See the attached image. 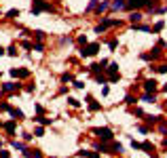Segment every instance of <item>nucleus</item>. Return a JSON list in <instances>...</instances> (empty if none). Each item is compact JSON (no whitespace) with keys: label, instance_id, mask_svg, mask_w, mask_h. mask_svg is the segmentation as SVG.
I'll use <instances>...</instances> for the list:
<instances>
[{"label":"nucleus","instance_id":"nucleus-1","mask_svg":"<svg viewBox=\"0 0 167 158\" xmlns=\"http://www.w3.org/2000/svg\"><path fill=\"white\" fill-rule=\"evenodd\" d=\"M42 11L53 13L55 9H53V4L47 2V0H32V15H38V13H42Z\"/></svg>","mask_w":167,"mask_h":158},{"label":"nucleus","instance_id":"nucleus-2","mask_svg":"<svg viewBox=\"0 0 167 158\" xmlns=\"http://www.w3.org/2000/svg\"><path fill=\"white\" fill-rule=\"evenodd\" d=\"M93 133L98 135V137H100L102 141H112V137H114V135H112V131H110L108 127H95V129H93Z\"/></svg>","mask_w":167,"mask_h":158},{"label":"nucleus","instance_id":"nucleus-3","mask_svg":"<svg viewBox=\"0 0 167 158\" xmlns=\"http://www.w3.org/2000/svg\"><path fill=\"white\" fill-rule=\"evenodd\" d=\"M98 51H100V44L91 42V44H85V47L81 49V55L83 57H93V55H98Z\"/></svg>","mask_w":167,"mask_h":158},{"label":"nucleus","instance_id":"nucleus-4","mask_svg":"<svg viewBox=\"0 0 167 158\" xmlns=\"http://www.w3.org/2000/svg\"><path fill=\"white\" fill-rule=\"evenodd\" d=\"M142 7H148V0H127L125 2V9H129V11H135Z\"/></svg>","mask_w":167,"mask_h":158},{"label":"nucleus","instance_id":"nucleus-5","mask_svg":"<svg viewBox=\"0 0 167 158\" xmlns=\"http://www.w3.org/2000/svg\"><path fill=\"white\" fill-rule=\"evenodd\" d=\"M112 26H118V21H116V19H104L102 23L95 28V32L102 34V32H106V30H108V28H112Z\"/></svg>","mask_w":167,"mask_h":158},{"label":"nucleus","instance_id":"nucleus-6","mask_svg":"<svg viewBox=\"0 0 167 158\" xmlns=\"http://www.w3.org/2000/svg\"><path fill=\"white\" fill-rule=\"evenodd\" d=\"M157 84H159V82H157L154 78H148V80H144V91H146V93H157V89H159Z\"/></svg>","mask_w":167,"mask_h":158},{"label":"nucleus","instance_id":"nucleus-7","mask_svg":"<svg viewBox=\"0 0 167 158\" xmlns=\"http://www.w3.org/2000/svg\"><path fill=\"white\" fill-rule=\"evenodd\" d=\"M11 76H15V78H28L30 76V70H26V67H13Z\"/></svg>","mask_w":167,"mask_h":158},{"label":"nucleus","instance_id":"nucleus-8","mask_svg":"<svg viewBox=\"0 0 167 158\" xmlns=\"http://www.w3.org/2000/svg\"><path fill=\"white\" fill-rule=\"evenodd\" d=\"M87 105H89V110H91V112H100V110H102V105L95 101L91 95H87Z\"/></svg>","mask_w":167,"mask_h":158},{"label":"nucleus","instance_id":"nucleus-9","mask_svg":"<svg viewBox=\"0 0 167 158\" xmlns=\"http://www.w3.org/2000/svg\"><path fill=\"white\" fill-rule=\"evenodd\" d=\"M161 49H163V47H154L152 53H144V55H142V59H146V61H148V59H157V57L161 55Z\"/></svg>","mask_w":167,"mask_h":158},{"label":"nucleus","instance_id":"nucleus-10","mask_svg":"<svg viewBox=\"0 0 167 158\" xmlns=\"http://www.w3.org/2000/svg\"><path fill=\"white\" fill-rule=\"evenodd\" d=\"M19 86H21V84H17V82H4V84H2V91H4V93L19 91Z\"/></svg>","mask_w":167,"mask_h":158},{"label":"nucleus","instance_id":"nucleus-11","mask_svg":"<svg viewBox=\"0 0 167 158\" xmlns=\"http://www.w3.org/2000/svg\"><path fill=\"white\" fill-rule=\"evenodd\" d=\"M9 114H11L15 120H21V118H23V112H21V110H17V108H13V105L9 108Z\"/></svg>","mask_w":167,"mask_h":158},{"label":"nucleus","instance_id":"nucleus-12","mask_svg":"<svg viewBox=\"0 0 167 158\" xmlns=\"http://www.w3.org/2000/svg\"><path fill=\"white\" fill-rule=\"evenodd\" d=\"M78 156H81V158H100V152H98V150H95V152H85V150H81Z\"/></svg>","mask_w":167,"mask_h":158},{"label":"nucleus","instance_id":"nucleus-13","mask_svg":"<svg viewBox=\"0 0 167 158\" xmlns=\"http://www.w3.org/2000/svg\"><path fill=\"white\" fill-rule=\"evenodd\" d=\"M2 127H4V131H7L9 135H15V120H9V122H4Z\"/></svg>","mask_w":167,"mask_h":158},{"label":"nucleus","instance_id":"nucleus-14","mask_svg":"<svg viewBox=\"0 0 167 158\" xmlns=\"http://www.w3.org/2000/svg\"><path fill=\"white\" fill-rule=\"evenodd\" d=\"M129 21H131V23H140V21H142V13L133 11V13L129 15Z\"/></svg>","mask_w":167,"mask_h":158},{"label":"nucleus","instance_id":"nucleus-15","mask_svg":"<svg viewBox=\"0 0 167 158\" xmlns=\"http://www.w3.org/2000/svg\"><path fill=\"white\" fill-rule=\"evenodd\" d=\"M142 150H144L148 156H150V154H154V148H152V143H150V141H144V143H142Z\"/></svg>","mask_w":167,"mask_h":158},{"label":"nucleus","instance_id":"nucleus-16","mask_svg":"<svg viewBox=\"0 0 167 158\" xmlns=\"http://www.w3.org/2000/svg\"><path fill=\"white\" fill-rule=\"evenodd\" d=\"M28 158H42V152L40 150H30V152H23Z\"/></svg>","mask_w":167,"mask_h":158},{"label":"nucleus","instance_id":"nucleus-17","mask_svg":"<svg viewBox=\"0 0 167 158\" xmlns=\"http://www.w3.org/2000/svg\"><path fill=\"white\" fill-rule=\"evenodd\" d=\"M142 101H146V103H154V101H157V97H154V93H144Z\"/></svg>","mask_w":167,"mask_h":158},{"label":"nucleus","instance_id":"nucleus-18","mask_svg":"<svg viewBox=\"0 0 167 158\" xmlns=\"http://www.w3.org/2000/svg\"><path fill=\"white\" fill-rule=\"evenodd\" d=\"M106 72H108V76H110V74H116V72H118V63H108Z\"/></svg>","mask_w":167,"mask_h":158},{"label":"nucleus","instance_id":"nucleus-19","mask_svg":"<svg viewBox=\"0 0 167 158\" xmlns=\"http://www.w3.org/2000/svg\"><path fill=\"white\" fill-rule=\"evenodd\" d=\"M34 120H36V122H40V124H51V122H53V120H51V118H44V116H42V114H38V116H36V118H34Z\"/></svg>","mask_w":167,"mask_h":158},{"label":"nucleus","instance_id":"nucleus-20","mask_svg":"<svg viewBox=\"0 0 167 158\" xmlns=\"http://www.w3.org/2000/svg\"><path fill=\"white\" fill-rule=\"evenodd\" d=\"M112 9H114V11L125 9V0H114V2H112Z\"/></svg>","mask_w":167,"mask_h":158},{"label":"nucleus","instance_id":"nucleus-21","mask_svg":"<svg viewBox=\"0 0 167 158\" xmlns=\"http://www.w3.org/2000/svg\"><path fill=\"white\" fill-rule=\"evenodd\" d=\"M89 70H91L93 74H100V70H104V65H102V63H93V65L89 67Z\"/></svg>","mask_w":167,"mask_h":158},{"label":"nucleus","instance_id":"nucleus-22","mask_svg":"<svg viewBox=\"0 0 167 158\" xmlns=\"http://www.w3.org/2000/svg\"><path fill=\"white\" fill-rule=\"evenodd\" d=\"M121 152H123V146L121 143H112V152L110 154H121Z\"/></svg>","mask_w":167,"mask_h":158},{"label":"nucleus","instance_id":"nucleus-23","mask_svg":"<svg viewBox=\"0 0 167 158\" xmlns=\"http://www.w3.org/2000/svg\"><path fill=\"white\" fill-rule=\"evenodd\" d=\"M108 9V2H100V4H95V13H102Z\"/></svg>","mask_w":167,"mask_h":158},{"label":"nucleus","instance_id":"nucleus-24","mask_svg":"<svg viewBox=\"0 0 167 158\" xmlns=\"http://www.w3.org/2000/svg\"><path fill=\"white\" fill-rule=\"evenodd\" d=\"M7 17H9V19H15V17H19V9H11V11L7 13Z\"/></svg>","mask_w":167,"mask_h":158},{"label":"nucleus","instance_id":"nucleus-25","mask_svg":"<svg viewBox=\"0 0 167 158\" xmlns=\"http://www.w3.org/2000/svg\"><path fill=\"white\" fill-rule=\"evenodd\" d=\"M154 70H157L159 74H167V63H161V65H157Z\"/></svg>","mask_w":167,"mask_h":158},{"label":"nucleus","instance_id":"nucleus-26","mask_svg":"<svg viewBox=\"0 0 167 158\" xmlns=\"http://www.w3.org/2000/svg\"><path fill=\"white\" fill-rule=\"evenodd\" d=\"M165 28V21H157V23H154V28H152V32H161Z\"/></svg>","mask_w":167,"mask_h":158},{"label":"nucleus","instance_id":"nucleus-27","mask_svg":"<svg viewBox=\"0 0 167 158\" xmlns=\"http://www.w3.org/2000/svg\"><path fill=\"white\" fill-rule=\"evenodd\" d=\"M68 103L72 105V108H81V101H78V99H74V97H68Z\"/></svg>","mask_w":167,"mask_h":158},{"label":"nucleus","instance_id":"nucleus-28","mask_svg":"<svg viewBox=\"0 0 167 158\" xmlns=\"http://www.w3.org/2000/svg\"><path fill=\"white\" fill-rule=\"evenodd\" d=\"M13 148L19 150V152H26V143H19V141H13Z\"/></svg>","mask_w":167,"mask_h":158},{"label":"nucleus","instance_id":"nucleus-29","mask_svg":"<svg viewBox=\"0 0 167 158\" xmlns=\"http://www.w3.org/2000/svg\"><path fill=\"white\" fill-rule=\"evenodd\" d=\"M72 80H74V78H72V74H68V72H66V74H61V82H72Z\"/></svg>","mask_w":167,"mask_h":158},{"label":"nucleus","instance_id":"nucleus-30","mask_svg":"<svg viewBox=\"0 0 167 158\" xmlns=\"http://www.w3.org/2000/svg\"><path fill=\"white\" fill-rule=\"evenodd\" d=\"M125 103H127V105H133V103H135V97H133V95H127V97H125Z\"/></svg>","mask_w":167,"mask_h":158},{"label":"nucleus","instance_id":"nucleus-31","mask_svg":"<svg viewBox=\"0 0 167 158\" xmlns=\"http://www.w3.org/2000/svg\"><path fill=\"white\" fill-rule=\"evenodd\" d=\"M9 108H11V105H9L7 101H0V112H9Z\"/></svg>","mask_w":167,"mask_h":158},{"label":"nucleus","instance_id":"nucleus-32","mask_svg":"<svg viewBox=\"0 0 167 158\" xmlns=\"http://www.w3.org/2000/svg\"><path fill=\"white\" fill-rule=\"evenodd\" d=\"M34 135H36V137H42V135H44V129H42V127H38V129L34 131Z\"/></svg>","mask_w":167,"mask_h":158},{"label":"nucleus","instance_id":"nucleus-33","mask_svg":"<svg viewBox=\"0 0 167 158\" xmlns=\"http://www.w3.org/2000/svg\"><path fill=\"white\" fill-rule=\"evenodd\" d=\"M118 78H121V76H118V72H116V74H110V76H108V80H110V82H116Z\"/></svg>","mask_w":167,"mask_h":158},{"label":"nucleus","instance_id":"nucleus-34","mask_svg":"<svg viewBox=\"0 0 167 158\" xmlns=\"http://www.w3.org/2000/svg\"><path fill=\"white\" fill-rule=\"evenodd\" d=\"M34 36H36L38 40H42V38H44V32H42V30H36V32H34Z\"/></svg>","mask_w":167,"mask_h":158},{"label":"nucleus","instance_id":"nucleus-35","mask_svg":"<svg viewBox=\"0 0 167 158\" xmlns=\"http://www.w3.org/2000/svg\"><path fill=\"white\" fill-rule=\"evenodd\" d=\"M7 53H9L11 57H15V55H17V49H15V47H9V49H7Z\"/></svg>","mask_w":167,"mask_h":158},{"label":"nucleus","instance_id":"nucleus-36","mask_svg":"<svg viewBox=\"0 0 167 158\" xmlns=\"http://www.w3.org/2000/svg\"><path fill=\"white\" fill-rule=\"evenodd\" d=\"M108 47H110V49H112V51H114V49H116V47H118V40H110V42H108Z\"/></svg>","mask_w":167,"mask_h":158},{"label":"nucleus","instance_id":"nucleus-37","mask_svg":"<svg viewBox=\"0 0 167 158\" xmlns=\"http://www.w3.org/2000/svg\"><path fill=\"white\" fill-rule=\"evenodd\" d=\"M95 80H98V82H102V84H106V78H104L102 74H95Z\"/></svg>","mask_w":167,"mask_h":158},{"label":"nucleus","instance_id":"nucleus-38","mask_svg":"<svg viewBox=\"0 0 167 158\" xmlns=\"http://www.w3.org/2000/svg\"><path fill=\"white\" fill-rule=\"evenodd\" d=\"M78 44H83V47H85V44H87V36H78Z\"/></svg>","mask_w":167,"mask_h":158},{"label":"nucleus","instance_id":"nucleus-39","mask_svg":"<svg viewBox=\"0 0 167 158\" xmlns=\"http://www.w3.org/2000/svg\"><path fill=\"white\" fill-rule=\"evenodd\" d=\"M131 148H133V150H142V143H137V141H131Z\"/></svg>","mask_w":167,"mask_h":158},{"label":"nucleus","instance_id":"nucleus-40","mask_svg":"<svg viewBox=\"0 0 167 158\" xmlns=\"http://www.w3.org/2000/svg\"><path fill=\"white\" fill-rule=\"evenodd\" d=\"M108 93H110V89H108V84H104L102 86V95H108Z\"/></svg>","mask_w":167,"mask_h":158},{"label":"nucleus","instance_id":"nucleus-41","mask_svg":"<svg viewBox=\"0 0 167 158\" xmlns=\"http://www.w3.org/2000/svg\"><path fill=\"white\" fill-rule=\"evenodd\" d=\"M21 47H23V49H32V44H30L28 40H23V42H21Z\"/></svg>","mask_w":167,"mask_h":158},{"label":"nucleus","instance_id":"nucleus-42","mask_svg":"<svg viewBox=\"0 0 167 158\" xmlns=\"http://www.w3.org/2000/svg\"><path fill=\"white\" fill-rule=\"evenodd\" d=\"M9 156H11L9 152H4V150H0V158H9Z\"/></svg>","mask_w":167,"mask_h":158},{"label":"nucleus","instance_id":"nucleus-43","mask_svg":"<svg viewBox=\"0 0 167 158\" xmlns=\"http://www.w3.org/2000/svg\"><path fill=\"white\" fill-rule=\"evenodd\" d=\"M2 55H4V49H2V47H0V57H2Z\"/></svg>","mask_w":167,"mask_h":158},{"label":"nucleus","instance_id":"nucleus-44","mask_svg":"<svg viewBox=\"0 0 167 158\" xmlns=\"http://www.w3.org/2000/svg\"><path fill=\"white\" fill-rule=\"evenodd\" d=\"M163 146H165V148H167V137H165V139H163Z\"/></svg>","mask_w":167,"mask_h":158},{"label":"nucleus","instance_id":"nucleus-45","mask_svg":"<svg viewBox=\"0 0 167 158\" xmlns=\"http://www.w3.org/2000/svg\"><path fill=\"white\" fill-rule=\"evenodd\" d=\"M163 91H165V93H167V84H165V86H163Z\"/></svg>","mask_w":167,"mask_h":158},{"label":"nucleus","instance_id":"nucleus-46","mask_svg":"<svg viewBox=\"0 0 167 158\" xmlns=\"http://www.w3.org/2000/svg\"><path fill=\"white\" fill-rule=\"evenodd\" d=\"M0 127H2V122H0Z\"/></svg>","mask_w":167,"mask_h":158}]
</instances>
